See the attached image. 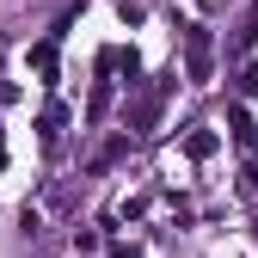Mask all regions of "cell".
Masks as SVG:
<instances>
[{
  "label": "cell",
  "instance_id": "2",
  "mask_svg": "<svg viewBox=\"0 0 258 258\" xmlns=\"http://www.w3.org/2000/svg\"><path fill=\"white\" fill-rule=\"evenodd\" d=\"M184 154L190 160H209L215 154V129H190V136H184Z\"/></svg>",
  "mask_w": 258,
  "mask_h": 258
},
{
  "label": "cell",
  "instance_id": "1",
  "mask_svg": "<svg viewBox=\"0 0 258 258\" xmlns=\"http://www.w3.org/2000/svg\"><path fill=\"white\" fill-rule=\"evenodd\" d=\"M184 61H190V80H209V31L203 25L184 31Z\"/></svg>",
  "mask_w": 258,
  "mask_h": 258
},
{
  "label": "cell",
  "instance_id": "3",
  "mask_svg": "<svg viewBox=\"0 0 258 258\" xmlns=\"http://www.w3.org/2000/svg\"><path fill=\"white\" fill-rule=\"evenodd\" d=\"M31 68H37L43 80H55V37H43L37 49H31Z\"/></svg>",
  "mask_w": 258,
  "mask_h": 258
},
{
  "label": "cell",
  "instance_id": "4",
  "mask_svg": "<svg viewBox=\"0 0 258 258\" xmlns=\"http://www.w3.org/2000/svg\"><path fill=\"white\" fill-rule=\"evenodd\" d=\"M258 92V68H240V99H252Z\"/></svg>",
  "mask_w": 258,
  "mask_h": 258
}]
</instances>
